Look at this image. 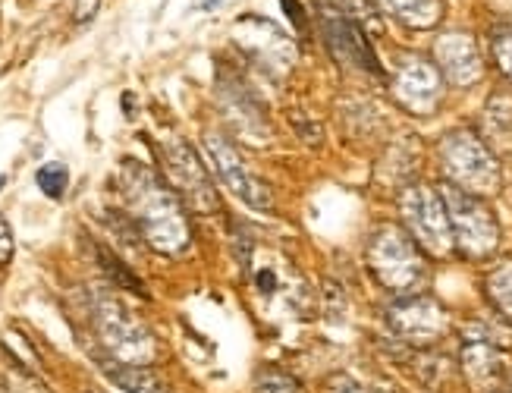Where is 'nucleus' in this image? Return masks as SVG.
I'll return each mask as SVG.
<instances>
[{
	"label": "nucleus",
	"instance_id": "f257e3e1",
	"mask_svg": "<svg viewBox=\"0 0 512 393\" xmlns=\"http://www.w3.org/2000/svg\"><path fill=\"white\" fill-rule=\"evenodd\" d=\"M123 195L129 202L132 221L142 230L148 243L164 255H180L189 249V224L180 205V195L167 189L148 167L139 161H126L123 173Z\"/></svg>",
	"mask_w": 512,
	"mask_h": 393
},
{
	"label": "nucleus",
	"instance_id": "f03ea898",
	"mask_svg": "<svg viewBox=\"0 0 512 393\" xmlns=\"http://www.w3.org/2000/svg\"><path fill=\"white\" fill-rule=\"evenodd\" d=\"M368 271L384 290L396 296L415 293L428 277V258L421 252V246L409 236L406 227L399 224H381L365 246Z\"/></svg>",
	"mask_w": 512,
	"mask_h": 393
},
{
	"label": "nucleus",
	"instance_id": "7ed1b4c3",
	"mask_svg": "<svg viewBox=\"0 0 512 393\" xmlns=\"http://www.w3.org/2000/svg\"><path fill=\"white\" fill-rule=\"evenodd\" d=\"M440 161H443V170H447V183L472 195H481V199L500 192L503 186V170H500L497 155L469 126L450 129V133L440 139Z\"/></svg>",
	"mask_w": 512,
	"mask_h": 393
},
{
	"label": "nucleus",
	"instance_id": "20e7f679",
	"mask_svg": "<svg viewBox=\"0 0 512 393\" xmlns=\"http://www.w3.org/2000/svg\"><path fill=\"white\" fill-rule=\"evenodd\" d=\"M437 189L450 211L456 252L472 261L491 258L500 249V224H497L491 205H487L481 195H472L453 183H440Z\"/></svg>",
	"mask_w": 512,
	"mask_h": 393
},
{
	"label": "nucleus",
	"instance_id": "39448f33",
	"mask_svg": "<svg viewBox=\"0 0 512 393\" xmlns=\"http://www.w3.org/2000/svg\"><path fill=\"white\" fill-rule=\"evenodd\" d=\"M399 214H403V227L425 255L447 258L456 252L450 211L437 186L431 183L403 186V192H399Z\"/></svg>",
	"mask_w": 512,
	"mask_h": 393
},
{
	"label": "nucleus",
	"instance_id": "423d86ee",
	"mask_svg": "<svg viewBox=\"0 0 512 393\" xmlns=\"http://www.w3.org/2000/svg\"><path fill=\"white\" fill-rule=\"evenodd\" d=\"M95 327L110 349V356L126 365H148L154 359V337L142 321L132 318L117 299L101 296L95 302Z\"/></svg>",
	"mask_w": 512,
	"mask_h": 393
},
{
	"label": "nucleus",
	"instance_id": "0eeeda50",
	"mask_svg": "<svg viewBox=\"0 0 512 393\" xmlns=\"http://www.w3.org/2000/svg\"><path fill=\"white\" fill-rule=\"evenodd\" d=\"M387 324L403 343L415 349H431L440 337H447L450 315L434 296L409 293V296H396V302L387 309Z\"/></svg>",
	"mask_w": 512,
	"mask_h": 393
},
{
	"label": "nucleus",
	"instance_id": "6e6552de",
	"mask_svg": "<svg viewBox=\"0 0 512 393\" xmlns=\"http://www.w3.org/2000/svg\"><path fill=\"white\" fill-rule=\"evenodd\" d=\"M443 89H447V79L437 70V63H431L421 54L399 57L393 70V95L409 114L431 117L443 104V95H447Z\"/></svg>",
	"mask_w": 512,
	"mask_h": 393
},
{
	"label": "nucleus",
	"instance_id": "1a4fd4ad",
	"mask_svg": "<svg viewBox=\"0 0 512 393\" xmlns=\"http://www.w3.org/2000/svg\"><path fill=\"white\" fill-rule=\"evenodd\" d=\"M164 167H167L173 192L183 195L198 214L217 211L214 183L208 177V170L202 167V161H198V155L192 151V145H186L183 139H170L164 145Z\"/></svg>",
	"mask_w": 512,
	"mask_h": 393
},
{
	"label": "nucleus",
	"instance_id": "9d476101",
	"mask_svg": "<svg viewBox=\"0 0 512 393\" xmlns=\"http://www.w3.org/2000/svg\"><path fill=\"white\" fill-rule=\"evenodd\" d=\"M205 151H208V158H211V164H214V170H217V177L224 180V186L233 192V195H239L242 202L246 205H252V208H258V211H267L271 208V186L267 183H261L255 173L242 164V158H239V151L224 139V136H217V133H208L205 136Z\"/></svg>",
	"mask_w": 512,
	"mask_h": 393
},
{
	"label": "nucleus",
	"instance_id": "9b49d317",
	"mask_svg": "<svg viewBox=\"0 0 512 393\" xmlns=\"http://www.w3.org/2000/svg\"><path fill=\"white\" fill-rule=\"evenodd\" d=\"M324 41L330 54L337 57V63L343 67H352V70H365V73H374L381 76V63H377L371 45L365 32L359 29V23H352L349 16L343 13H327L324 16Z\"/></svg>",
	"mask_w": 512,
	"mask_h": 393
},
{
	"label": "nucleus",
	"instance_id": "f8f14e48",
	"mask_svg": "<svg viewBox=\"0 0 512 393\" xmlns=\"http://www.w3.org/2000/svg\"><path fill=\"white\" fill-rule=\"evenodd\" d=\"M459 368L475 393H503V387L509 384V368L503 362L500 346L478 337H465L459 349Z\"/></svg>",
	"mask_w": 512,
	"mask_h": 393
},
{
	"label": "nucleus",
	"instance_id": "ddd939ff",
	"mask_svg": "<svg viewBox=\"0 0 512 393\" xmlns=\"http://www.w3.org/2000/svg\"><path fill=\"white\" fill-rule=\"evenodd\" d=\"M434 57H437V70L443 73V79L459 85V89H469V85L481 82L484 76V57L478 51V41L465 32L440 35L434 45Z\"/></svg>",
	"mask_w": 512,
	"mask_h": 393
},
{
	"label": "nucleus",
	"instance_id": "4468645a",
	"mask_svg": "<svg viewBox=\"0 0 512 393\" xmlns=\"http://www.w3.org/2000/svg\"><path fill=\"white\" fill-rule=\"evenodd\" d=\"M381 10L387 16H393L396 23H403L409 29H434L443 23V13H447V4L443 0H377Z\"/></svg>",
	"mask_w": 512,
	"mask_h": 393
},
{
	"label": "nucleus",
	"instance_id": "2eb2a0df",
	"mask_svg": "<svg viewBox=\"0 0 512 393\" xmlns=\"http://www.w3.org/2000/svg\"><path fill=\"white\" fill-rule=\"evenodd\" d=\"M104 375L114 381L123 393H170L161 375L148 365H126V362H107Z\"/></svg>",
	"mask_w": 512,
	"mask_h": 393
},
{
	"label": "nucleus",
	"instance_id": "dca6fc26",
	"mask_svg": "<svg viewBox=\"0 0 512 393\" xmlns=\"http://www.w3.org/2000/svg\"><path fill=\"white\" fill-rule=\"evenodd\" d=\"M484 296L491 309L500 315V321L512 324V258H503L484 277Z\"/></svg>",
	"mask_w": 512,
	"mask_h": 393
},
{
	"label": "nucleus",
	"instance_id": "f3484780",
	"mask_svg": "<svg viewBox=\"0 0 512 393\" xmlns=\"http://www.w3.org/2000/svg\"><path fill=\"white\" fill-rule=\"evenodd\" d=\"M255 393H305V384L277 365H264L255 375Z\"/></svg>",
	"mask_w": 512,
	"mask_h": 393
},
{
	"label": "nucleus",
	"instance_id": "a211bd4d",
	"mask_svg": "<svg viewBox=\"0 0 512 393\" xmlns=\"http://www.w3.org/2000/svg\"><path fill=\"white\" fill-rule=\"evenodd\" d=\"M98 261H101V268L117 280V287H123V290H129V293H136V296H148V293H145V283H142L136 274H132L114 252L98 249Z\"/></svg>",
	"mask_w": 512,
	"mask_h": 393
},
{
	"label": "nucleus",
	"instance_id": "6ab92c4d",
	"mask_svg": "<svg viewBox=\"0 0 512 393\" xmlns=\"http://www.w3.org/2000/svg\"><path fill=\"white\" fill-rule=\"evenodd\" d=\"M487 126H494V136H512V98L509 95H494L487 101Z\"/></svg>",
	"mask_w": 512,
	"mask_h": 393
},
{
	"label": "nucleus",
	"instance_id": "aec40b11",
	"mask_svg": "<svg viewBox=\"0 0 512 393\" xmlns=\"http://www.w3.org/2000/svg\"><path fill=\"white\" fill-rule=\"evenodd\" d=\"M35 180H38V189L48 195V199H60V195L66 192V183H70V170H66L63 164H44V167H38Z\"/></svg>",
	"mask_w": 512,
	"mask_h": 393
},
{
	"label": "nucleus",
	"instance_id": "412c9836",
	"mask_svg": "<svg viewBox=\"0 0 512 393\" xmlns=\"http://www.w3.org/2000/svg\"><path fill=\"white\" fill-rule=\"evenodd\" d=\"M494 60L500 73L512 82V29H503L494 35Z\"/></svg>",
	"mask_w": 512,
	"mask_h": 393
},
{
	"label": "nucleus",
	"instance_id": "4be33fe9",
	"mask_svg": "<svg viewBox=\"0 0 512 393\" xmlns=\"http://www.w3.org/2000/svg\"><path fill=\"white\" fill-rule=\"evenodd\" d=\"M324 393H365V387L352 375H346V371H333L324 384Z\"/></svg>",
	"mask_w": 512,
	"mask_h": 393
},
{
	"label": "nucleus",
	"instance_id": "5701e85b",
	"mask_svg": "<svg viewBox=\"0 0 512 393\" xmlns=\"http://www.w3.org/2000/svg\"><path fill=\"white\" fill-rule=\"evenodd\" d=\"M13 230H10V224H7V217L0 214V268L4 265H10V258H13Z\"/></svg>",
	"mask_w": 512,
	"mask_h": 393
},
{
	"label": "nucleus",
	"instance_id": "b1692460",
	"mask_svg": "<svg viewBox=\"0 0 512 393\" xmlns=\"http://www.w3.org/2000/svg\"><path fill=\"white\" fill-rule=\"evenodd\" d=\"M101 7V0H76V10H73V19L76 23H92L95 13Z\"/></svg>",
	"mask_w": 512,
	"mask_h": 393
},
{
	"label": "nucleus",
	"instance_id": "393cba45",
	"mask_svg": "<svg viewBox=\"0 0 512 393\" xmlns=\"http://www.w3.org/2000/svg\"><path fill=\"white\" fill-rule=\"evenodd\" d=\"M283 10L289 13V19H293V23H296V29L299 32H305V13H302V7H299V0H283Z\"/></svg>",
	"mask_w": 512,
	"mask_h": 393
},
{
	"label": "nucleus",
	"instance_id": "a878e982",
	"mask_svg": "<svg viewBox=\"0 0 512 393\" xmlns=\"http://www.w3.org/2000/svg\"><path fill=\"white\" fill-rule=\"evenodd\" d=\"M274 283H277L274 271H261V274H258V287H261L264 293H271V290H274Z\"/></svg>",
	"mask_w": 512,
	"mask_h": 393
},
{
	"label": "nucleus",
	"instance_id": "bb28decb",
	"mask_svg": "<svg viewBox=\"0 0 512 393\" xmlns=\"http://www.w3.org/2000/svg\"><path fill=\"white\" fill-rule=\"evenodd\" d=\"M7 393H44V390H38V387H10Z\"/></svg>",
	"mask_w": 512,
	"mask_h": 393
},
{
	"label": "nucleus",
	"instance_id": "cd10ccee",
	"mask_svg": "<svg viewBox=\"0 0 512 393\" xmlns=\"http://www.w3.org/2000/svg\"><path fill=\"white\" fill-rule=\"evenodd\" d=\"M220 4V0H208V4H205V10H211V7H217Z\"/></svg>",
	"mask_w": 512,
	"mask_h": 393
},
{
	"label": "nucleus",
	"instance_id": "c85d7f7f",
	"mask_svg": "<svg viewBox=\"0 0 512 393\" xmlns=\"http://www.w3.org/2000/svg\"><path fill=\"white\" fill-rule=\"evenodd\" d=\"M509 384H512V375H509Z\"/></svg>",
	"mask_w": 512,
	"mask_h": 393
}]
</instances>
